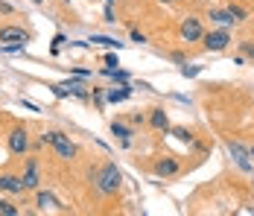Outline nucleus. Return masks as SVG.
Listing matches in <instances>:
<instances>
[{"mask_svg":"<svg viewBox=\"0 0 254 216\" xmlns=\"http://www.w3.org/2000/svg\"><path fill=\"white\" fill-rule=\"evenodd\" d=\"M41 141L50 144L53 152H56V158H62V161H73L76 158V146L70 144V138L62 135V132H47V135H41Z\"/></svg>","mask_w":254,"mask_h":216,"instance_id":"nucleus-1","label":"nucleus"},{"mask_svg":"<svg viewBox=\"0 0 254 216\" xmlns=\"http://www.w3.org/2000/svg\"><path fill=\"white\" fill-rule=\"evenodd\" d=\"M120 181H123V175H120V169L114 167V164H105V167L100 169V175H97V187H100V193H105V196H111V193L120 190Z\"/></svg>","mask_w":254,"mask_h":216,"instance_id":"nucleus-2","label":"nucleus"},{"mask_svg":"<svg viewBox=\"0 0 254 216\" xmlns=\"http://www.w3.org/2000/svg\"><path fill=\"white\" fill-rule=\"evenodd\" d=\"M202 44H204V50H210V53H219V50H225L231 44V32L228 29H213V32L202 35Z\"/></svg>","mask_w":254,"mask_h":216,"instance_id":"nucleus-3","label":"nucleus"},{"mask_svg":"<svg viewBox=\"0 0 254 216\" xmlns=\"http://www.w3.org/2000/svg\"><path fill=\"white\" fill-rule=\"evenodd\" d=\"M228 152L234 155V161L240 164V169H243V172H252V161H249V158H252V152H249L246 146L240 144V141L228 138Z\"/></svg>","mask_w":254,"mask_h":216,"instance_id":"nucleus-4","label":"nucleus"},{"mask_svg":"<svg viewBox=\"0 0 254 216\" xmlns=\"http://www.w3.org/2000/svg\"><path fill=\"white\" fill-rule=\"evenodd\" d=\"M29 41V32L21 26H3L0 29V44H26Z\"/></svg>","mask_w":254,"mask_h":216,"instance_id":"nucleus-5","label":"nucleus"},{"mask_svg":"<svg viewBox=\"0 0 254 216\" xmlns=\"http://www.w3.org/2000/svg\"><path fill=\"white\" fill-rule=\"evenodd\" d=\"M9 149L15 152V155H24L26 149H29V138H26V129H12L9 132Z\"/></svg>","mask_w":254,"mask_h":216,"instance_id":"nucleus-6","label":"nucleus"},{"mask_svg":"<svg viewBox=\"0 0 254 216\" xmlns=\"http://www.w3.org/2000/svg\"><path fill=\"white\" fill-rule=\"evenodd\" d=\"M204 29L199 24V18H184V24H181V38L184 41H202Z\"/></svg>","mask_w":254,"mask_h":216,"instance_id":"nucleus-7","label":"nucleus"},{"mask_svg":"<svg viewBox=\"0 0 254 216\" xmlns=\"http://www.w3.org/2000/svg\"><path fill=\"white\" fill-rule=\"evenodd\" d=\"M38 187V161L29 158L26 161V172H24V190H35Z\"/></svg>","mask_w":254,"mask_h":216,"instance_id":"nucleus-8","label":"nucleus"},{"mask_svg":"<svg viewBox=\"0 0 254 216\" xmlns=\"http://www.w3.org/2000/svg\"><path fill=\"white\" fill-rule=\"evenodd\" d=\"M0 190L24 193V178H18V175H0Z\"/></svg>","mask_w":254,"mask_h":216,"instance_id":"nucleus-9","label":"nucleus"},{"mask_svg":"<svg viewBox=\"0 0 254 216\" xmlns=\"http://www.w3.org/2000/svg\"><path fill=\"white\" fill-rule=\"evenodd\" d=\"M176 172H178V161L176 158H164V161L155 164V175H161V178H164V175H176Z\"/></svg>","mask_w":254,"mask_h":216,"instance_id":"nucleus-10","label":"nucleus"},{"mask_svg":"<svg viewBox=\"0 0 254 216\" xmlns=\"http://www.w3.org/2000/svg\"><path fill=\"white\" fill-rule=\"evenodd\" d=\"M59 96H67V94H76V96H85V85L82 82H67V85H56L53 88Z\"/></svg>","mask_w":254,"mask_h":216,"instance_id":"nucleus-11","label":"nucleus"},{"mask_svg":"<svg viewBox=\"0 0 254 216\" xmlns=\"http://www.w3.org/2000/svg\"><path fill=\"white\" fill-rule=\"evenodd\" d=\"M152 126L158 129V132L170 129V117H167V111H164V108H155V111H152Z\"/></svg>","mask_w":254,"mask_h":216,"instance_id":"nucleus-12","label":"nucleus"},{"mask_svg":"<svg viewBox=\"0 0 254 216\" xmlns=\"http://www.w3.org/2000/svg\"><path fill=\"white\" fill-rule=\"evenodd\" d=\"M210 21H216L219 26L234 24V18H231V12H228V9H210Z\"/></svg>","mask_w":254,"mask_h":216,"instance_id":"nucleus-13","label":"nucleus"},{"mask_svg":"<svg viewBox=\"0 0 254 216\" xmlns=\"http://www.w3.org/2000/svg\"><path fill=\"white\" fill-rule=\"evenodd\" d=\"M111 135H117L123 144H128V141H131V129H128V126H123V123H111Z\"/></svg>","mask_w":254,"mask_h":216,"instance_id":"nucleus-14","label":"nucleus"},{"mask_svg":"<svg viewBox=\"0 0 254 216\" xmlns=\"http://www.w3.org/2000/svg\"><path fill=\"white\" fill-rule=\"evenodd\" d=\"M38 208L47 211V208H59V199L53 193H38Z\"/></svg>","mask_w":254,"mask_h":216,"instance_id":"nucleus-15","label":"nucleus"},{"mask_svg":"<svg viewBox=\"0 0 254 216\" xmlns=\"http://www.w3.org/2000/svg\"><path fill=\"white\" fill-rule=\"evenodd\" d=\"M128 94H131L128 88H120V91L114 88V91H108V102H123V99H128Z\"/></svg>","mask_w":254,"mask_h":216,"instance_id":"nucleus-16","label":"nucleus"},{"mask_svg":"<svg viewBox=\"0 0 254 216\" xmlns=\"http://www.w3.org/2000/svg\"><path fill=\"white\" fill-rule=\"evenodd\" d=\"M91 41H97V44H105V47H123V44H120V41H114V38H105V35H94V38H91Z\"/></svg>","mask_w":254,"mask_h":216,"instance_id":"nucleus-17","label":"nucleus"},{"mask_svg":"<svg viewBox=\"0 0 254 216\" xmlns=\"http://www.w3.org/2000/svg\"><path fill=\"white\" fill-rule=\"evenodd\" d=\"M0 216H18V208H15V205H9V202H3V199H0Z\"/></svg>","mask_w":254,"mask_h":216,"instance_id":"nucleus-18","label":"nucleus"},{"mask_svg":"<svg viewBox=\"0 0 254 216\" xmlns=\"http://www.w3.org/2000/svg\"><path fill=\"white\" fill-rule=\"evenodd\" d=\"M228 12H231L234 21H243V18H246V9H240V6H228Z\"/></svg>","mask_w":254,"mask_h":216,"instance_id":"nucleus-19","label":"nucleus"},{"mask_svg":"<svg viewBox=\"0 0 254 216\" xmlns=\"http://www.w3.org/2000/svg\"><path fill=\"white\" fill-rule=\"evenodd\" d=\"M240 47H243V53H246V56H252V59H254V44H252V41H243Z\"/></svg>","mask_w":254,"mask_h":216,"instance_id":"nucleus-20","label":"nucleus"},{"mask_svg":"<svg viewBox=\"0 0 254 216\" xmlns=\"http://www.w3.org/2000/svg\"><path fill=\"white\" fill-rule=\"evenodd\" d=\"M105 65H108V71H114L120 62H117V56H105Z\"/></svg>","mask_w":254,"mask_h":216,"instance_id":"nucleus-21","label":"nucleus"},{"mask_svg":"<svg viewBox=\"0 0 254 216\" xmlns=\"http://www.w3.org/2000/svg\"><path fill=\"white\" fill-rule=\"evenodd\" d=\"M249 152H252V158H254V146H252V149H249Z\"/></svg>","mask_w":254,"mask_h":216,"instance_id":"nucleus-22","label":"nucleus"},{"mask_svg":"<svg viewBox=\"0 0 254 216\" xmlns=\"http://www.w3.org/2000/svg\"><path fill=\"white\" fill-rule=\"evenodd\" d=\"M32 3H44V0H32Z\"/></svg>","mask_w":254,"mask_h":216,"instance_id":"nucleus-23","label":"nucleus"},{"mask_svg":"<svg viewBox=\"0 0 254 216\" xmlns=\"http://www.w3.org/2000/svg\"><path fill=\"white\" fill-rule=\"evenodd\" d=\"M161 3H173V0H161Z\"/></svg>","mask_w":254,"mask_h":216,"instance_id":"nucleus-24","label":"nucleus"}]
</instances>
